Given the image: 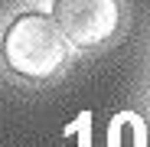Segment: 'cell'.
I'll return each instance as SVG.
<instances>
[{
	"mask_svg": "<svg viewBox=\"0 0 150 147\" xmlns=\"http://www.w3.org/2000/svg\"><path fill=\"white\" fill-rule=\"evenodd\" d=\"M4 59L16 75L46 82L69 62V36L62 33L56 16L26 10L13 16L4 33Z\"/></svg>",
	"mask_w": 150,
	"mask_h": 147,
	"instance_id": "cell-1",
	"label": "cell"
},
{
	"mask_svg": "<svg viewBox=\"0 0 150 147\" xmlns=\"http://www.w3.org/2000/svg\"><path fill=\"white\" fill-rule=\"evenodd\" d=\"M52 16L72 46L91 49L114 36L121 13L117 0H52Z\"/></svg>",
	"mask_w": 150,
	"mask_h": 147,
	"instance_id": "cell-2",
	"label": "cell"
},
{
	"mask_svg": "<svg viewBox=\"0 0 150 147\" xmlns=\"http://www.w3.org/2000/svg\"><path fill=\"white\" fill-rule=\"evenodd\" d=\"M108 147H147V128L137 114H117L108 128Z\"/></svg>",
	"mask_w": 150,
	"mask_h": 147,
	"instance_id": "cell-3",
	"label": "cell"
}]
</instances>
